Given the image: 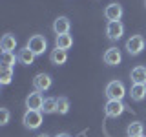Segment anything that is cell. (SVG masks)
Here are the masks:
<instances>
[{
	"label": "cell",
	"instance_id": "6da1fadb",
	"mask_svg": "<svg viewBox=\"0 0 146 137\" xmlns=\"http://www.w3.org/2000/svg\"><path fill=\"white\" fill-rule=\"evenodd\" d=\"M126 95V88L121 80H111L106 86V97L108 100H122V97Z\"/></svg>",
	"mask_w": 146,
	"mask_h": 137
},
{
	"label": "cell",
	"instance_id": "7a4b0ae2",
	"mask_svg": "<svg viewBox=\"0 0 146 137\" xmlns=\"http://www.w3.org/2000/svg\"><path fill=\"white\" fill-rule=\"evenodd\" d=\"M22 122L29 130H36L42 124V112H38V110H27L24 113V117H22Z\"/></svg>",
	"mask_w": 146,
	"mask_h": 137
},
{
	"label": "cell",
	"instance_id": "3957f363",
	"mask_svg": "<svg viewBox=\"0 0 146 137\" xmlns=\"http://www.w3.org/2000/svg\"><path fill=\"white\" fill-rule=\"evenodd\" d=\"M26 46L35 55H42L46 49H48V40H46V37H42V35H33V37H29V40H27Z\"/></svg>",
	"mask_w": 146,
	"mask_h": 137
},
{
	"label": "cell",
	"instance_id": "277c9868",
	"mask_svg": "<svg viewBox=\"0 0 146 137\" xmlns=\"http://www.w3.org/2000/svg\"><path fill=\"white\" fill-rule=\"evenodd\" d=\"M126 49L130 55H139L144 49V39L141 35H131L126 40Z\"/></svg>",
	"mask_w": 146,
	"mask_h": 137
},
{
	"label": "cell",
	"instance_id": "5b68a950",
	"mask_svg": "<svg viewBox=\"0 0 146 137\" xmlns=\"http://www.w3.org/2000/svg\"><path fill=\"white\" fill-rule=\"evenodd\" d=\"M106 35L110 40H119L122 35H124V26H122L121 20H113V22H108L106 26Z\"/></svg>",
	"mask_w": 146,
	"mask_h": 137
},
{
	"label": "cell",
	"instance_id": "8992f818",
	"mask_svg": "<svg viewBox=\"0 0 146 137\" xmlns=\"http://www.w3.org/2000/svg\"><path fill=\"white\" fill-rule=\"evenodd\" d=\"M126 106L122 104V100H108L106 106H104V112H106L108 117H121L124 113Z\"/></svg>",
	"mask_w": 146,
	"mask_h": 137
},
{
	"label": "cell",
	"instance_id": "52a82bcc",
	"mask_svg": "<svg viewBox=\"0 0 146 137\" xmlns=\"http://www.w3.org/2000/svg\"><path fill=\"white\" fill-rule=\"evenodd\" d=\"M42 104H44V99L40 95V91H36V90L31 91L26 97V108L27 110H38V112H42Z\"/></svg>",
	"mask_w": 146,
	"mask_h": 137
},
{
	"label": "cell",
	"instance_id": "ba28073f",
	"mask_svg": "<svg viewBox=\"0 0 146 137\" xmlns=\"http://www.w3.org/2000/svg\"><path fill=\"white\" fill-rule=\"evenodd\" d=\"M33 86L36 91H48L49 88H51V77L48 75V73H38V75H35L33 79Z\"/></svg>",
	"mask_w": 146,
	"mask_h": 137
},
{
	"label": "cell",
	"instance_id": "9c48e42d",
	"mask_svg": "<svg viewBox=\"0 0 146 137\" xmlns=\"http://www.w3.org/2000/svg\"><path fill=\"white\" fill-rule=\"evenodd\" d=\"M104 17H106L108 22L121 20V17H122V6H121V4H117V2L106 6V9H104Z\"/></svg>",
	"mask_w": 146,
	"mask_h": 137
},
{
	"label": "cell",
	"instance_id": "30bf717a",
	"mask_svg": "<svg viewBox=\"0 0 146 137\" xmlns=\"http://www.w3.org/2000/svg\"><path fill=\"white\" fill-rule=\"evenodd\" d=\"M70 18L68 17H58V18H55V22H53V31L57 35H66V33H70Z\"/></svg>",
	"mask_w": 146,
	"mask_h": 137
},
{
	"label": "cell",
	"instance_id": "8fae6325",
	"mask_svg": "<svg viewBox=\"0 0 146 137\" xmlns=\"http://www.w3.org/2000/svg\"><path fill=\"white\" fill-rule=\"evenodd\" d=\"M121 61H122V55L117 48H108L106 49V53H104V62H106L108 66H117V64H121Z\"/></svg>",
	"mask_w": 146,
	"mask_h": 137
},
{
	"label": "cell",
	"instance_id": "7c38bea8",
	"mask_svg": "<svg viewBox=\"0 0 146 137\" xmlns=\"http://www.w3.org/2000/svg\"><path fill=\"white\" fill-rule=\"evenodd\" d=\"M130 97H131V100H135V102L144 100L146 99V84H131Z\"/></svg>",
	"mask_w": 146,
	"mask_h": 137
},
{
	"label": "cell",
	"instance_id": "4fadbf2b",
	"mask_svg": "<svg viewBox=\"0 0 146 137\" xmlns=\"http://www.w3.org/2000/svg\"><path fill=\"white\" fill-rule=\"evenodd\" d=\"M49 61H51V64H55V66H62V64H66V61H68V51L66 49L55 48L53 51L49 53Z\"/></svg>",
	"mask_w": 146,
	"mask_h": 137
},
{
	"label": "cell",
	"instance_id": "5bb4252c",
	"mask_svg": "<svg viewBox=\"0 0 146 137\" xmlns=\"http://www.w3.org/2000/svg\"><path fill=\"white\" fill-rule=\"evenodd\" d=\"M130 79L133 84H146V68L144 66H137L131 70Z\"/></svg>",
	"mask_w": 146,
	"mask_h": 137
},
{
	"label": "cell",
	"instance_id": "9a60e30c",
	"mask_svg": "<svg viewBox=\"0 0 146 137\" xmlns=\"http://www.w3.org/2000/svg\"><path fill=\"white\" fill-rule=\"evenodd\" d=\"M17 57H18V62H22L24 66H31V64L35 62V57H36V55H35V53H33V51H31V49L26 46V48H22L20 51H18Z\"/></svg>",
	"mask_w": 146,
	"mask_h": 137
},
{
	"label": "cell",
	"instance_id": "2e32d148",
	"mask_svg": "<svg viewBox=\"0 0 146 137\" xmlns=\"http://www.w3.org/2000/svg\"><path fill=\"white\" fill-rule=\"evenodd\" d=\"M0 48H2V51H13V49L17 48L15 35H11V33H6V35H4L2 40H0Z\"/></svg>",
	"mask_w": 146,
	"mask_h": 137
},
{
	"label": "cell",
	"instance_id": "e0dca14e",
	"mask_svg": "<svg viewBox=\"0 0 146 137\" xmlns=\"http://www.w3.org/2000/svg\"><path fill=\"white\" fill-rule=\"evenodd\" d=\"M73 46V37L70 33L66 35H57V40H55V48L58 49H70Z\"/></svg>",
	"mask_w": 146,
	"mask_h": 137
},
{
	"label": "cell",
	"instance_id": "ac0fdd59",
	"mask_svg": "<svg viewBox=\"0 0 146 137\" xmlns=\"http://www.w3.org/2000/svg\"><path fill=\"white\" fill-rule=\"evenodd\" d=\"M143 132H144V126H143V122H141V121L130 122L128 128H126V135L128 137H139V135H143Z\"/></svg>",
	"mask_w": 146,
	"mask_h": 137
},
{
	"label": "cell",
	"instance_id": "d6986e66",
	"mask_svg": "<svg viewBox=\"0 0 146 137\" xmlns=\"http://www.w3.org/2000/svg\"><path fill=\"white\" fill-rule=\"evenodd\" d=\"M17 61H18V57H15V53H13V51H2V57H0L2 68H13Z\"/></svg>",
	"mask_w": 146,
	"mask_h": 137
},
{
	"label": "cell",
	"instance_id": "ffe728a7",
	"mask_svg": "<svg viewBox=\"0 0 146 137\" xmlns=\"http://www.w3.org/2000/svg\"><path fill=\"white\" fill-rule=\"evenodd\" d=\"M42 112H44V113H57V99H55V97L44 99Z\"/></svg>",
	"mask_w": 146,
	"mask_h": 137
},
{
	"label": "cell",
	"instance_id": "44dd1931",
	"mask_svg": "<svg viewBox=\"0 0 146 137\" xmlns=\"http://www.w3.org/2000/svg\"><path fill=\"white\" fill-rule=\"evenodd\" d=\"M70 112V100L66 97H58L57 99V113L58 115H66Z\"/></svg>",
	"mask_w": 146,
	"mask_h": 137
},
{
	"label": "cell",
	"instance_id": "7402d4cb",
	"mask_svg": "<svg viewBox=\"0 0 146 137\" xmlns=\"http://www.w3.org/2000/svg\"><path fill=\"white\" fill-rule=\"evenodd\" d=\"M13 75H15V73H13V68H2V70H0V84H9V82L13 80Z\"/></svg>",
	"mask_w": 146,
	"mask_h": 137
},
{
	"label": "cell",
	"instance_id": "603a6c76",
	"mask_svg": "<svg viewBox=\"0 0 146 137\" xmlns=\"http://www.w3.org/2000/svg\"><path fill=\"white\" fill-rule=\"evenodd\" d=\"M9 122V110L7 108H0V124L6 126Z\"/></svg>",
	"mask_w": 146,
	"mask_h": 137
},
{
	"label": "cell",
	"instance_id": "cb8c5ba5",
	"mask_svg": "<svg viewBox=\"0 0 146 137\" xmlns=\"http://www.w3.org/2000/svg\"><path fill=\"white\" fill-rule=\"evenodd\" d=\"M57 137H71V135H70V134H58Z\"/></svg>",
	"mask_w": 146,
	"mask_h": 137
},
{
	"label": "cell",
	"instance_id": "d4e9b609",
	"mask_svg": "<svg viewBox=\"0 0 146 137\" xmlns=\"http://www.w3.org/2000/svg\"><path fill=\"white\" fill-rule=\"evenodd\" d=\"M38 137H49V135H46V134H40V135H38Z\"/></svg>",
	"mask_w": 146,
	"mask_h": 137
},
{
	"label": "cell",
	"instance_id": "484cf974",
	"mask_svg": "<svg viewBox=\"0 0 146 137\" xmlns=\"http://www.w3.org/2000/svg\"><path fill=\"white\" fill-rule=\"evenodd\" d=\"M139 137H144V135H139Z\"/></svg>",
	"mask_w": 146,
	"mask_h": 137
}]
</instances>
